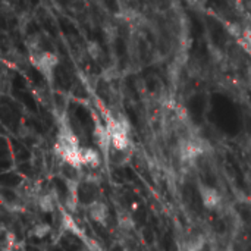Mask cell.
<instances>
[{
  "instance_id": "4",
  "label": "cell",
  "mask_w": 251,
  "mask_h": 251,
  "mask_svg": "<svg viewBox=\"0 0 251 251\" xmlns=\"http://www.w3.org/2000/svg\"><path fill=\"white\" fill-rule=\"evenodd\" d=\"M204 151H206V146H203L200 140H194V138L181 140L178 146V153L181 160L188 163L197 160L201 154H204Z\"/></svg>"
},
{
  "instance_id": "6",
  "label": "cell",
  "mask_w": 251,
  "mask_h": 251,
  "mask_svg": "<svg viewBox=\"0 0 251 251\" xmlns=\"http://www.w3.org/2000/svg\"><path fill=\"white\" fill-rule=\"evenodd\" d=\"M87 212H88V216H90L94 222H97V224H100V225H106L107 216H109V210H107V206H106L104 203L94 200V201H91V203L87 206Z\"/></svg>"
},
{
  "instance_id": "21",
  "label": "cell",
  "mask_w": 251,
  "mask_h": 251,
  "mask_svg": "<svg viewBox=\"0 0 251 251\" xmlns=\"http://www.w3.org/2000/svg\"><path fill=\"white\" fill-rule=\"evenodd\" d=\"M249 78L251 79V68H249Z\"/></svg>"
},
{
  "instance_id": "22",
  "label": "cell",
  "mask_w": 251,
  "mask_h": 251,
  "mask_svg": "<svg viewBox=\"0 0 251 251\" xmlns=\"http://www.w3.org/2000/svg\"><path fill=\"white\" fill-rule=\"evenodd\" d=\"M249 9L251 10V0H249Z\"/></svg>"
},
{
  "instance_id": "16",
  "label": "cell",
  "mask_w": 251,
  "mask_h": 251,
  "mask_svg": "<svg viewBox=\"0 0 251 251\" xmlns=\"http://www.w3.org/2000/svg\"><path fill=\"white\" fill-rule=\"evenodd\" d=\"M209 53H210L212 59H213L216 63H221V62H224V59H225L224 51H222L219 47H216V46H209Z\"/></svg>"
},
{
  "instance_id": "5",
  "label": "cell",
  "mask_w": 251,
  "mask_h": 251,
  "mask_svg": "<svg viewBox=\"0 0 251 251\" xmlns=\"http://www.w3.org/2000/svg\"><path fill=\"white\" fill-rule=\"evenodd\" d=\"M200 197L203 201V206L209 210H216L222 204V196L221 193L209 185H201L200 187Z\"/></svg>"
},
{
  "instance_id": "12",
  "label": "cell",
  "mask_w": 251,
  "mask_h": 251,
  "mask_svg": "<svg viewBox=\"0 0 251 251\" xmlns=\"http://www.w3.org/2000/svg\"><path fill=\"white\" fill-rule=\"evenodd\" d=\"M50 231H51V228H50V225H49V224L40 222V224H37V225H34V226H32V229H31V235H32V237H35V238H38V240H43V238H46V237L50 234Z\"/></svg>"
},
{
  "instance_id": "17",
  "label": "cell",
  "mask_w": 251,
  "mask_h": 251,
  "mask_svg": "<svg viewBox=\"0 0 251 251\" xmlns=\"http://www.w3.org/2000/svg\"><path fill=\"white\" fill-rule=\"evenodd\" d=\"M62 224H63V226L66 228V229H69V231H72V232H76V224L74 222V219H72V216H69V215H63V218H62Z\"/></svg>"
},
{
  "instance_id": "20",
  "label": "cell",
  "mask_w": 251,
  "mask_h": 251,
  "mask_svg": "<svg viewBox=\"0 0 251 251\" xmlns=\"http://www.w3.org/2000/svg\"><path fill=\"white\" fill-rule=\"evenodd\" d=\"M185 3H187L191 9H199V7H200V0H185Z\"/></svg>"
},
{
  "instance_id": "18",
  "label": "cell",
  "mask_w": 251,
  "mask_h": 251,
  "mask_svg": "<svg viewBox=\"0 0 251 251\" xmlns=\"http://www.w3.org/2000/svg\"><path fill=\"white\" fill-rule=\"evenodd\" d=\"M119 226L122 229H132L134 228V222H132L131 216H128V215L119 216Z\"/></svg>"
},
{
  "instance_id": "10",
  "label": "cell",
  "mask_w": 251,
  "mask_h": 251,
  "mask_svg": "<svg viewBox=\"0 0 251 251\" xmlns=\"http://www.w3.org/2000/svg\"><path fill=\"white\" fill-rule=\"evenodd\" d=\"M204 246H206V238L200 234H196V235H190L181 243L179 251H201Z\"/></svg>"
},
{
  "instance_id": "8",
  "label": "cell",
  "mask_w": 251,
  "mask_h": 251,
  "mask_svg": "<svg viewBox=\"0 0 251 251\" xmlns=\"http://www.w3.org/2000/svg\"><path fill=\"white\" fill-rule=\"evenodd\" d=\"M81 162H82V166L97 169L101 163V156L97 150L91 147H81Z\"/></svg>"
},
{
  "instance_id": "3",
  "label": "cell",
  "mask_w": 251,
  "mask_h": 251,
  "mask_svg": "<svg viewBox=\"0 0 251 251\" xmlns=\"http://www.w3.org/2000/svg\"><path fill=\"white\" fill-rule=\"evenodd\" d=\"M54 153L59 156L66 165H69L74 169H82V162H81V147L74 146L65 141H56L54 144Z\"/></svg>"
},
{
  "instance_id": "11",
  "label": "cell",
  "mask_w": 251,
  "mask_h": 251,
  "mask_svg": "<svg viewBox=\"0 0 251 251\" xmlns=\"http://www.w3.org/2000/svg\"><path fill=\"white\" fill-rule=\"evenodd\" d=\"M37 206L40 207V210L43 213H51L54 210V201H53V197L50 194H43L38 197L37 200Z\"/></svg>"
},
{
  "instance_id": "9",
  "label": "cell",
  "mask_w": 251,
  "mask_h": 251,
  "mask_svg": "<svg viewBox=\"0 0 251 251\" xmlns=\"http://www.w3.org/2000/svg\"><path fill=\"white\" fill-rule=\"evenodd\" d=\"M79 196H78V182L74 179H66V207L69 212H75L78 207Z\"/></svg>"
},
{
  "instance_id": "1",
  "label": "cell",
  "mask_w": 251,
  "mask_h": 251,
  "mask_svg": "<svg viewBox=\"0 0 251 251\" xmlns=\"http://www.w3.org/2000/svg\"><path fill=\"white\" fill-rule=\"evenodd\" d=\"M106 128L110 134L112 147L118 151H125L129 147V138L128 132L131 129L128 119L124 115H119L116 118L109 116L106 122Z\"/></svg>"
},
{
  "instance_id": "13",
  "label": "cell",
  "mask_w": 251,
  "mask_h": 251,
  "mask_svg": "<svg viewBox=\"0 0 251 251\" xmlns=\"http://www.w3.org/2000/svg\"><path fill=\"white\" fill-rule=\"evenodd\" d=\"M25 44H26V49L29 50V53H38L40 49H41V37L38 34L29 35L26 38Z\"/></svg>"
},
{
  "instance_id": "7",
  "label": "cell",
  "mask_w": 251,
  "mask_h": 251,
  "mask_svg": "<svg viewBox=\"0 0 251 251\" xmlns=\"http://www.w3.org/2000/svg\"><path fill=\"white\" fill-rule=\"evenodd\" d=\"M94 140L97 143V146L100 147V150L107 154L109 153V149L112 147V141H110V134L107 131L106 126L97 124L96 128H94Z\"/></svg>"
},
{
  "instance_id": "14",
  "label": "cell",
  "mask_w": 251,
  "mask_h": 251,
  "mask_svg": "<svg viewBox=\"0 0 251 251\" xmlns=\"http://www.w3.org/2000/svg\"><path fill=\"white\" fill-rule=\"evenodd\" d=\"M225 26H226V31L229 32V35H232V37H235V38H241V37H243L244 29L241 28V25H240L238 22L228 21Z\"/></svg>"
},
{
  "instance_id": "15",
  "label": "cell",
  "mask_w": 251,
  "mask_h": 251,
  "mask_svg": "<svg viewBox=\"0 0 251 251\" xmlns=\"http://www.w3.org/2000/svg\"><path fill=\"white\" fill-rule=\"evenodd\" d=\"M87 53L90 54V57H93L94 60H97L101 56V47L96 41H88L87 43Z\"/></svg>"
},
{
  "instance_id": "2",
  "label": "cell",
  "mask_w": 251,
  "mask_h": 251,
  "mask_svg": "<svg viewBox=\"0 0 251 251\" xmlns=\"http://www.w3.org/2000/svg\"><path fill=\"white\" fill-rule=\"evenodd\" d=\"M29 62L32 66H35V69H38L40 74L44 75V78L51 79L54 68L59 63V57L51 51H38V53H29Z\"/></svg>"
},
{
  "instance_id": "19",
  "label": "cell",
  "mask_w": 251,
  "mask_h": 251,
  "mask_svg": "<svg viewBox=\"0 0 251 251\" xmlns=\"http://www.w3.org/2000/svg\"><path fill=\"white\" fill-rule=\"evenodd\" d=\"M104 32H106V37H107L109 41H112V40L116 38V29L113 26H106L104 28Z\"/></svg>"
}]
</instances>
